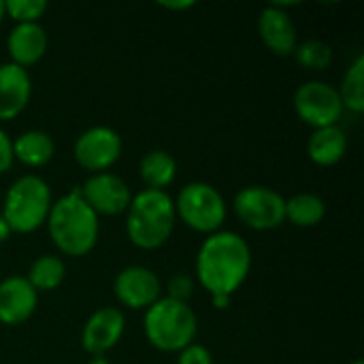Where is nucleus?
Masks as SVG:
<instances>
[{
  "label": "nucleus",
  "mask_w": 364,
  "mask_h": 364,
  "mask_svg": "<svg viewBox=\"0 0 364 364\" xmlns=\"http://www.w3.org/2000/svg\"><path fill=\"white\" fill-rule=\"evenodd\" d=\"M343 109L360 115L364 111V55H358L346 70L341 85L337 87Z\"/></svg>",
  "instance_id": "22"
},
{
  "label": "nucleus",
  "mask_w": 364,
  "mask_h": 364,
  "mask_svg": "<svg viewBox=\"0 0 364 364\" xmlns=\"http://www.w3.org/2000/svg\"><path fill=\"white\" fill-rule=\"evenodd\" d=\"M45 226L58 252L73 258L87 256L100 237V218L81 198L79 188L53 200Z\"/></svg>",
  "instance_id": "2"
},
{
  "label": "nucleus",
  "mask_w": 364,
  "mask_h": 364,
  "mask_svg": "<svg viewBox=\"0 0 364 364\" xmlns=\"http://www.w3.org/2000/svg\"><path fill=\"white\" fill-rule=\"evenodd\" d=\"M64 277H66V267H64L62 258H58L53 254L38 256L30 264V271L26 275L28 284L36 292H51V290L60 288Z\"/></svg>",
  "instance_id": "21"
},
{
  "label": "nucleus",
  "mask_w": 364,
  "mask_h": 364,
  "mask_svg": "<svg viewBox=\"0 0 364 364\" xmlns=\"http://www.w3.org/2000/svg\"><path fill=\"white\" fill-rule=\"evenodd\" d=\"M32 98V79L26 68L11 62L0 64V122L21 115Z\"/></svg>",
  "instance_id": "15"
},
{
  "label": "nucleus",
  "mask_w": 364,
  "mask_h": 364,
  "mask_svg": "<svg viewBox=\"0 0 364 364\" xmlns=\"http://www.w3.org/2000/svg\"><path fill=\"white\" fill-rule=\"evenodd\" d=\"M4 17H6V13H4V2L0 0V23L4 21Z\"/></svg>",
  "instance_id": "32"
},
{
  "label": "nucleus",
  "mask_w": 364,
  "mask_h": 364,
  "mask_svg": "<svg viewBox=\"0 0 364 364\" xmlns=\"http://www.w3.org/2000/svg\"><path fill=\"white\" fill-rule=\"evenodd\" d=\"M350 364H364L363 360H354V363H350Z\"/></svg>",
  "instance_id": "33"
},
{
  "label": "nucleus",
  "mask_w": 364,
  "mask_h": 364,
  "mask_svg": "<svg viewBox=\"0 0 364 364\" xmlns=\"http://www.w3.org/2000/svg\"><path fill=\"white\" fill-rule=\"evenodd\" d=\"M192 292H194V279L190 275L179 273V275H173L168 279V286H166V296L168 299L179 301V303H188Z\"/></svg>",
  "instance_id": "25"
},
{
  "label": "nucleus",
  "mask_w": 364,
  "mask_h": 364,
  "mask_svg": "<svg viewBox=\"0 0 364 364\" xmlns=\"http://www.w3.org/2000/svg\"><path fill=\"white\" fill-rule=\"evenodd\" d=\"M13 141L9 134L0 128V175H4L13 166Z\"/></svg>",
  "instance_id": "27"
},
{
  "label": "nucleus",
  "mask_w": 364,
  "mask_h": 364,
  "mask_svg": "<svg viewBox=\"0 0 364 364\" xmlns=\"http://www.w3.org/2000/svg\"><path fill=\"white\" fill-rule=\"evenodd\" d=\"M230 301H232V296H224V294H213L211 296V305L215 307V309H226L228 305H230Z\"/></svg>",
  "instance_id": "29"
},
{
  "label": "nucleus",
  "mask_w": 364,
  "mask_h": 364,
  "mask_svg": "<svg viewBox=\"0 0 364 364\" xmlns=\"http://www.w3.org/2000/svg\"><path fill=\"white\" fill-rule=\"evenodd\" d=\"M126 331V318L117 307H100L96 309L81 333V346L90 356H105L113 350Z\"/></svg>",
  "instance_id": "12"
},
{
  "label": "nucleus",
  "mask_w": 364,
  "mask_h": 364,
  "mask_svg": "<svg viewBox=\"0 0 364 364\" xmlns=\"http://www.w3.org/2000/svg\"><path fill=\"white\" fill-rule=\"evenodd\" d=\"M47 0H6L4 13L15 23H41V17L47 13Z\"/></svg>",
  "instance_id": "24"
},
{
  "label": "nucleus",
  "mask_w": 364,
  "mask_h": 364,
  "mask_svg": "<svg viewBox=\"0 0 364 364\" xmlns=\"http://www.w3.org/2000/svg\"><path fill=\"white\" fill-rule=\"evenodd\" d=\"M232 211L252 230H275L286 222V198L267 186H247L232 198Z\"/></svg>",
  "instance_id": "7"
},
{
  "label": "nucleus",
  "mask_w": 364,
  "mask_h": 364,
  "mask_svg": "<svg viewBox=\"0 0 364 364\" xmlns=\"http://www.w3.org/2000/svg\"><path fill=\"white\" fill-rule=\"evenodd\" d=\"M326 215V205L318 194L303 192L286 200V222L299 228H314Z\"/></svg>",
  "instance_id": "20"
},
{
  "label": "nucleus",
  "mask_w": 364,
  "mask_h": 364,
  "mask_svg": "<svg viewBox=\"0 0 364 364\" xmlns=\"http://www.w3.org/2000/svg\"><path fill=\"white\" fill-rule=\"evenodd\" d=\"M87 364H111V363H109V360H107L105 356H92V358H90V363H87Z\"/></svg>",
  "instance_id": "31"
},
{
  "label": "nucleus",
  "mask_w": 364,
  "mask_h": 364,
  "mask_svg": "<svg viewBox=\"0 0 364 364\" xmlns=\"http://www.w3.org/2000/svg\"><path fill=\"white\" fill-rule=\"evenodd\" d=\"M38 305V292L26 277L13 275L0 282V322L6 326H19L32 318Z\"/></svg>",
  "instance_id": "13"
},
{
  "label": "nucleus",
  "mask_w": 364,
  "mask_h": 364,
  "mask_svg": "<svg viewBox=\"0 0 364 364\" xmlns=\"http://www.w3.org/2000/svg\"><path fill=\"white\" fill-rule=\"evenodd\" d=\"M139 177L147 186L145 190L164 192L177 177V160L164 149H151L139 162Z\"/></svg>",
  "instance_id": "19"
},
{
  "label": "nucleus",
  "mask_w": 364,
  "mask_h": 364,
  "mask_svg": "<svg viewBox=\"0 0 364 364\" xmlns=\"http://www.w3.org/2000/svg\"><path fill=\"white\" fill-rule=\"evenodd\" d=\"M258 34L267 49L275 55H292L296 49V26L290 13L279 9L275 2L260 11Z\"/></svg>",
  "instance_id": "14"
},
{
  "label": "nucleus",
  "mask_w": 364,
  "mask_h": 364,
  "mask_svg": "<svg viewBox=\"0 0 364 364\" xmlns=\"http://www.w3.org/2000/svg\"><path fill=\"white\" fill-rule=\"evenodd\" d=\"M81 198L90 205V209L100 218V215H122L128 211L132 192L128 183L113 175V173H96L85 179V183L79 188Z\"/></svg>",
  "instance_id": "10"
},
{
  "label": "nucleus",
  "mask_w": 364,
  "mask_h": 364,
  "mask_svg": "<svg viewBox=\"0 0 364 364\" xmlns=\"http://www.w3.org/2000/svg\"><path fill=\"white\" fill-rule=\"evenodd\" d=\"M53 205L49 183L38 175H21L11 183L2 203V218L11 232L30 235L45 226Z\"/></svg>",
  "instance_id": "5"
},
{
  "label": "nucleus",
  "mask_w": 364,
  "mask_h": 364,
  "mask_svg": "<svg viewBox=\"0 0 364 364\" xmlns=\"http://www.w3.org/2000/svg\"><path fill=\"white\" fill-rule=\"evenodd\" d=\"M177 224L175 203L166 190H141L132 196L126 211V235L139 250L154 252L162 247Z\"/></svg>",
  "instance_id": "3"
},
{
  "label": "nucleus",
  "mask_w": 364,
  "mask_h": 364,
  "mask_svg": "<svg viewBox=\"0 0 364 364\" xmlns=\"http://www.w3.org/2000/svg\"><path fill=\"white\" fill-rule=\"evenodd\" d=\"M49 38L41 23H15L6 38V51L11 55V64L26 68L41 62L47 53Z\"/></svg>",
  "instance_id": "16"
},
{
  "label": "nucleus",
  "mask_w": 364,
  "mask_h": 364,
  "mask_svg": "<svg viewBox=\"0 0 364 364\" xmlns=\"http://www.w3.org/2000/svg\"><path fill=\"white\" fill-rule=\"evenodd\" d=\"M158 6L162 9H168V11H188L194 6L192 0H186V2H158Z\"/></svg>",
  "instance_id": "28"
},
{
  "label": "nucleus",
  "mask_w": 364,
  "mask_h": 364,
  "mask_svg": "<svg viewBox=\"0 0 364 364\" xmlns=\"http://www.w3.org/2000/svg\"><path fill=\"white\" fill-rule=\"evenodd\" d=\"M173 203L179 222H183L194 232L209 237L222 230V224L226 222V200L220 194V190L211 183L192 181L179 190L177 200Z\"/></svg>",
  "instance_id": "6"
},
{
  "label": "nucleus",
  "mask_w": 364,
  "mask_h": 364,
  "mask_svg": "<svg viewBox=\"0 0 364 364\" xmlns=\"http://www.w3.org/2000/svg\"><path fill=\"white\" fill-rule=\"evenodd\" d=\"M252 271V250L232 230L209 235L196 254V282L213 294L232 296Z\"/></svg>",
  "instance_id": "1"
},
{
  "label": "nucleus",
  "mask_w": 364,
  "mask_h": 364,
  "mask_svg": "<svg viewBox=\"0 0 364 364\" xmlns=\"http://www.w3.org/2000/svg\"><path fill=\"white\" fill-rule=\"evenodd\" d=\"M294 111L307 126L318 130L339 126V119L346 109L337 87L326 81L311 79L299 85V90L294 92Z\"/></svg>",
  "instance_id": "8"
},
{
  "label": "nucleus",
  "mask_w": 364,
  "mask_h": 364,
  "mask_svg": "<svg viewBox=\"0 0 364 364\" xmlns=\"http://www.w3.org/2000/svg\"><path fill=\"white\" fill-rule=\"evenodd\" d=\"M143 331L156 350L177 354L194 343L198 333V318L188 303L162 296L149 309H145Z\"/></svg>",
  "instance_id": "4"
},
{
  "label": "nucleus",
  "mask_w": 364,
  "mask_h": 364,
  "mask_svg": "<svg viewBox=\"0 0 364 364\" xmlns=\"http://www.w3.org/2000/svg\"><path fill=\"white\" fill-rule=\"evenodd\" d=\"M296 62L307 70H326L333 64V47L320 38H307L303 43H296L294 49Z\"/></svg>",
  "instance_id": "23"
},
{
  "label": "nucleus",
  "mask_w": 364,
  "mask_h": 364,
  "mask_svg": "<svg viewBox=\"0 0 364 364\" xmlns=\"http://www.w3.org/2000/svg\"><path fill=\"white\" fill-rule=\"evenodd\" d=\"M177 354V364H213L211 352L200 343H190Z\"/></svg>",
  "instance_id": "26"
},
{
  "label": "nucleus",
  "mask_w": 364,
  "mask_h": 364,
  "mask_svg": "<svg viewBox=\"0 0 364 364\" xmlns=\"http://www.w3.org/2000/svg\"><path fill=\"white\" fill-rule=\"evenodd\" d=\"M11 235H13V232H11V228H9L6 220H4V218H2V213H0V243H4Z\"/></svg>",
  "instance_id": "30"
},
{
  "label": "nucleus",
  "mask_w": 364,
  "mask_h": 364,
  "mask_svg": "<svg viewBox=\"0 0 364 364\" xmlns=\"http://www.w3.org/2000/svg\"><path fill=\"white\" fill-rule=\"evenodd\" d=\"M55 154V143L45 130H26L13 141V160L30 168L45 166Z\"/></svg>",
  "instance_id": "18"
},
{
  "label": "nucleus",
  "mask_w": 364,
  "mask_h": 364,
  "mask_svg": "<svg viewBox=\"0 0 364 364\" xmlns=\"http://www.w3.org/2000/svg\"><path fill=\"white\" fill-rule=\"evenodd\" d=\"M113 294L126 309H149L158 299H162V284L151 269L132 264L117 273L113 282Z\"/></svg>",
  "instance_id": "11"
},
{
  "label": "nucleus",
  "mask_w": 364,
  "mask_h": 364,
  "mask_svg": "<svg viewBox=\"0 0 364 364\" xmlns=\"http://www.w3.org/2000/svg\"><path fill=\"white\" fill-rule=\"evenodd\" d=\"M124 149L122 136L109 126H92L83 130L73 147L77 164L92 175L109 173V168L119 160Z\"/></svg>",
  "instance_id": "9"
},
{
  "label": "nucleus",
  "mask_w": 364,
  "mask_h": 364,
  "mask_svg": "<svg viewBox=\"0 0 364 364\" xmlns=\"http://www.w3.org/2000/svg\"><path fill=\"white\" fill-rule=\"evenodd\" d=\"M348 151V136L341 126L318 128L307 141V156L318 166H335Z\"/></svg>",
  "instance_id": "17"
}]
</instances>
